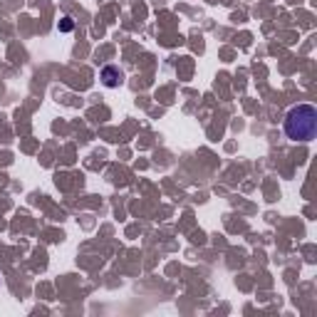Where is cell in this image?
Returning <instances> with one entry per match:
<instances>
[{
	"mask_svg": "<svg viewBox=\"0 0 317 317\" xmlns=\"http://www.w3.org/2000/svg\"><path fill=\"white\" fill-rule=\"evenodd\" d=\"M72 28H74V20H72V17H62V20H60V25H57V30H60V32H69Z\"/></svg>",
	"mask_w": 317,
	"mask_h": 317,
	"instance_id": "obj_3",
	"label": "cell"
},
{
	"mask_svg": "<svg viewBox=\"0 0 317 317\" xmlns=\"http://www.w3.org/2000/svg\"><path fill=\"white\" fill-rule=\"evenodd\" d=\"M283 129H285V137L290 141H300V144L312 141L317 134V107L307 104V102L290 107L285 114V122H283Z\"/></svg>",
	"mask_w": 317,
	"mask_h": 317,
	"instance_id": "obj_1",
	"label": "cell"
},
{
	"mask_svg": "<svg viewBox=\"0 0 317 317\" xmlns=\"http://www.w3.org/2000/svg\"><path fill=\"white\" fill-rule=\"evenodd\" d=\"M99 80L104 87H109V89H117L119 84L124 82V72L117 67V65H104L102 72H99Z\"/></svg>",
	"mask_w": 317,
	"mask_h": 317,
	"instance_id": "obj_2",
	"label": "cell"
}]
</instances>
